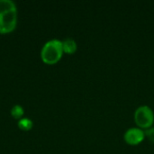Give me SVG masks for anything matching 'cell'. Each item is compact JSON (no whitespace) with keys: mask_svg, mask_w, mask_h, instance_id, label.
<instances>
[{"mask_svg":"<svg viewBox=\"0 0 154 154\" xmlns=\"http://www.w3.org/2000/svg\"><path fill=\"white\" fill-rule=\"evenodd\" d=\"M17 25V8L12 0H0V33H10Z\"/></svg>","mask_w":154,"mask_h":154,"instance_id":"6da1fadb","label":"cell"},{"mask_svg":"<svg viewBox=\"0 0 154 154\" xmlns=\"http://www.w3.org/2000/svg\"><path fill=\"white\" fill-rule=\"evenodd\" d=\"M17 126H18V128L20 130L24 131V132H28V131L32 129L33 122L30 118H28V117H23L20 120H18Z\"/></svg>","mask_w":154,"mask_h":154,"instance_id":"8992f818","label":"cell"},{"mask_svg":"<svg viewBox=\"0 0 154 154\" xmlns=\"http://www.w3.org/2000/svg\"><path fill=\"white\" fill-rule=\"evenodd\" d=\"M10 114H11V116H12L14 119L20 120L21 118L23 117L24 109H23V107L21 105H14V106L11 108Z\"/></svg>","mask_w":154,"mask_h":154,"instance_id":"52a82bcc","label":"cell"},{"mask_svg":"<svg viewBox=\"0 0 154 154\" xmlns=\"http://www.w3.org/2000/svg\"><path fill=\"white\" fill-rule=\"evenodd\" d=\"M134 117L137 126L143 130L152 127L154 123L153 110L147 105L138 106L134 111Z\"/></svg>","mask_w":154,"mask_h":154,"instance_id":"3957f363","label":"cell"},{"mask_svg":"<svg viewBox=\"0 0 154 154\" xmlns=\"http://www.w3.org/2000/svg\"><path fill=\"white\" fill-rule=\"evenodd\" d=\"M144 133H145V137H147L152 143H154V126L144 130Z\"/></svg>","mask_w":154,"mask_h":154,"instance_id":"ba28073f","label":"cell"},{"mask_svg":"<svg viewBox=\"0 0 154 154\" xmlns=\"http://www.w3.org/2000/svg\"><path fill=\"white\" fill-rule=\"evenodd\" d=\"M62 42L59 39L47 41L41 50V59L48 65H53L60 61L63 55Z\"/></svg>","mask_w":154,"mask_h":154,"instance_id":"7a4b0ae2","label":"cell"},{"mask_svg":"<svg viewBox=\"0 0 154 154\" xmlns=\"http://www.w3.org/2000/svg\"><path fill=\"white\" fill-rule=\"evenodd\" d=\"M145 138L144 130L139 127L128 128L124 134V140L129 145H138Z\"/></svg>","mask_w":154,"mask_h":154,"instance_id":"277c9868","label":"cell"},{"mask_svg":"<svg viewBox=\"0 0 154 154\" xmlns=\"http://www.w3.org/2000/svg\"><path fill=\"white\" fill-rule=\"evenodd\" d=\"M62 42V49L63 52L67 54H73L77 51L78 50V43L77 42L71 38V37H67Z\"/></svg>","mask_w":154,"mask_h":154,"instance_id":"5b68a950","label":"cell"}]
</instances>
